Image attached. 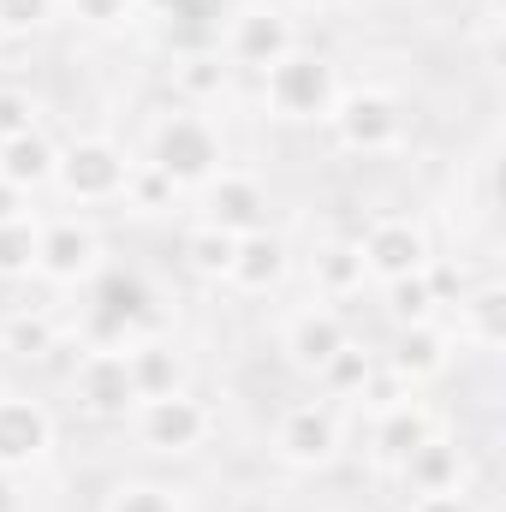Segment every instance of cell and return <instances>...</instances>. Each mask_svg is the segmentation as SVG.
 <instances>
[{
	"label": "cell",
	"mask_w": 506,
	"mask_h": 512,
	"mask_svg": "<svg viewBox=\"0 0 506 512\" xmlns=\"http://www.w3.org/2000/svg\"><path fill=\"white\" fill-rule=\"evenodd\" d=\"M411 393H417V387H405L399 376H393V370H387V364H376V370H370V382L358 387V399H352V405H364V411L376 417V411H393V405H405Z\"/></svg>",
	"instance_id": "d6a6232c"
},
{
	"label": "cell",
	"mask_w": 506,
	"mask_h": 512,
	"mask_svg": "<svg viewBox=\"0 0 506 512\" xmlns=\"http://www.w3.org/2000/svg\"><path fill=\"white\" fill-rule=\"evenodd\" d=\"M399 489L405 495H447V489H471V459H465V441H453L447 429H435L423 447H411L399 459Z\"/></svg>",
	"instance_id": "2e32d148"
},
{
	"label": "cell",
	"mask_w": 506,
	"mask_h": 512,
	"mask_svg": "<svg viewBox=\"0 0 506 512\" xmlns=\"http://www.w3.org/2000/svg\"><path fill=\"white\" fill-rule=\"evenodd\" d=\"M0 512H24V483H18V471H0Z\"/></svg>",
	"instance_id": "8d00e7d4"
},
{
	"label": "cell",
	"mask_w": 506,
	"mask_h": 512,
	"mask_svg": "<svg viewBox=\"0 0 506 512\" xmlns=\"http://www.w3.org/2000/svg\"><path fill=\"white\" fill-rule=\"evenodd\" d=\"M126 423H131V435H137V447L155 453V459H191V453H203L221 435L215 405L197 399L191 387H179L167 399H137Z\"/></svg>",
	"instance_id": "277c9868"
},
{
	"label": "cell",
	"mask_w": 506,
	"mask_h": 512,
	"mask_svg": "<svg viewBox=\"0 0 506 512\" xmlns=\"http://www.w3.org/2000/svg\"><path fill=\"white\" fill-rule=\"evenodd\" d=\"M102 512H191V507H185V495H179L173 483H155V477H126V483H114V489H108Z\"/></svg>",
	"instance_id": "4316f807"
},
{
	"label": "cell",
	"mask_w": 506,
	"mask_h": 512,
	"mask_svg": "<svg viewBox=\"0 0 506 512\" xmlns=\"http://www.w3.org/2000/svg\"><path fill=\"white\" fill-rule=\"evenodd\" d=\"M36 126H42V102L24 84H0V143L24 137V131H36Z\"/></svg>",
	"instance_id": "1f68e13d"
},
{
	"label": "cell",
	"mask_w": 506,
	"mask_h": 512,
	"mask_svg": "<svg viewBox=\"0 0 506 512\" xmlns=\"http://www.w3.org/2000/svg\"><path fill=\"white\" fill-rule=\"evenodd\" d=\"M102 268H108V245H102V227L84 209H66V215L42 221V239H36V274L42 280H54V286H90Z\"/></svg>",
	"instance_id": "ba28073f"
},
{
	"label": "cell",
	"mask_w": 506,
	"mask_h": 512,
	"mask_svg": "<svg viewBox=\"0 0 506 512\" xmlns=\"http://www.w3.org/2000/svg\"><path fill=\"white\" fill-rule=\"evenodd\" d=\"M66 399L90 417V423H126L137 405L126 352L120 346H78L72 370H66Z\"/></svg>",
	"instance_id": "9c48e42d"
},
{
	"label": "cell",
	"mask_w": 506,
	"mask_h": 512,
	"mask_svg": "<svg viewBox=\"0 0 506 512\" xmlns=\"http://www.w3.org/2000/svg\"><path fill=\"white\" fill-rule=\"evenodd\" d=\"M376 364H381V358L370 352V346L346 340V346L322 364V376H316V382H322V393H328L334 405H352V399H358V387L370 382V370H376Z\"/></svg>",
	"instance_id": "d4e9b609"
},
{
	"label": "cell",
	"mask_w": 506,
	"mask_h": 512,
	"mask_svg": "<svg viewBox=\"0 0 506 512\" xmlns=\"http://www.w3.org/2000/svg\"><path fill=\"white\" fill-rule=\"evenodd\" d=\"M54 161H60V143H54L42 126L0 143V179H6V185H18L24 197H36V191H48V185H54Z\"/></svg>",
	"instance_id": "603a6c76"
},
{
	"label": "cell",
	"mask_w": 506,
	"mask_h": 512,
	"mask_svg": "<svg viewBox=\"0 0 506 512\" xmlns=\"http://www.w3.org/2000/svg\"><path fill=\"white\" fill-rule=\"evenodd\" d=\"M54 18H60V0H0V36H12V42H30Z\"/></svg>",
	"instance_id": "f546056e"
},
{
	"label": "cell",
	"mask_w": 506,
	"mask_h": 512,
	"mask_svg": "<svg viewBox=\"0 0 506 512\" xmlns=\"http://www.w3.org/2000/svg\"><path fill=\"white\" fill-rule=\"evenodd\" d=\"M120 352H126L137 399H167V393H179V387L191 382V364H185V352L167 334H131Z\"/></svg>",
	"instance_id": "e0dca14e"
},
{
	"label": "cell",
	"mask_w": 506,
	"mask_h": 512,
	"mask_svg": "<svg viewBox=\"0 0 506 512\" xmlns=\"http://www.w3.org/2000/svg\"><path fill=\"white\" fill-rule=\"evenodd\" d=\"M381 310H387V322H393V328L441 316V304H435V292H429L423 268H417V274H399V280H381Z\"/></svg>",
	"instance_id": "484cf974"
},
{
	"label": "cell",
	"mask_w": 506,
	"mask_h": 512,
	"mask_svg": "<svg viewBox=\"0 0 506 512\" xmlns=\"http://www.w3.org/2000/svg\"><path fill=\"white\" fill-rule=\"evenodd\" d=\"M381 364H387L405 387H429L459 364V340H453V328H447L441 316L405 322V328H393V346L381 352Z\"/></svg>",
	"instance_id": "5bb4252c"
},
{
	"label": "cell",
	"mask_w": 506,
	"mask_h": 512,
	"mask_svg": "<svg viewBox=\"0 0 506 512\" xmlns=\"http://www.w3.org/2000/svg\"><path fill=\"white\" fill-rule=\"evenodd\" d=\"M137 161H149L155 173H167L179 191H197V185H209V179L227 167V143H221V126H215L209 114L173 102V108H161V114L149 120Z\"/></svg>",
	"instance_id": "6da1fadb"
},
{
	"label": "cell",
	"mask_w": 506,
	"mask_h": 512,
	"mask_svg": "<svg viewBox=\"0 0 506 512\" xmlns=\"http://www.w3.org/2000/svg\"><path fill=\"white\" fill-rule=\"evenodd\" d=\"M197 221L221 227L233 239L262 233L268 227V185L256 173H245V167H221L209 185H197Z\"/></svg>",
	"instance_id": "8fae6325"
},
{
	"label": "cell",
	"mask_w": 506,
	"mask_h": 512,
	"mask_svg": "<svg viewBox=\"0 0 506 512\" xmlns=\"http://www.w3.org/2000/svg\"><path fill=\"white\" fill-rule=\"evenodd\" d=\"M268 453L286 471H328L346 453V417L334 399H292L274 429H268Z\"/></svg>",
	"instance_id": "5b68a950"
},
{
	"label": "cell",
	"mask_w": 506,
	"mask_h": 512,
	"mask_svg": "<svg viewBox=\"0 0 506 512\" xmlns=\"http://www.w3.org/2000/svg\"><path fill=\"white\" fill-rule=\"evenodd\" d=\"M286 12H310V18H334V12H346L352 0H280Z\"/></svg>",
	"instance_id": "d590c367"
},
{
	"label": "cell",
	"mask_w": 506,
	"mask_h": 512,
	"mask_svg": "<svg viewBox=\"0 0 506 512\" xmlns=\"http://www.w3.org/2000/svg\"><path fill=\"white\" fill-rule=\"evenodd\" d=\"M18 215H30V197H24L18 185H6V179H0V227H6V221H18Z\"/></svg>",
	"instance_id": "e575fe53"
},
{
	"label": "cell",
	"mask_w": 506,
	"mask_h": 512,
	"mask_svg": "<svg viewBox=\"0 0 506 512\" xmlns=\"http://www.w3.org/2000/svg\"><path fill=\"white\" fill-rule=\"evenodd\" d=\"M233 66L221 60V48H191V54H179L173 66H167V90H173V102L179 108H215L227 90H233Z\"/></svg>",
	"instance_id": "ffe728a7"
},
{
	"label": "cell",
	"mask_w": 506,
	"mask_h": 512,
	"mask_svg": "<svg viewBox=\"0 0 506 512\" xmlns=\"http://www.w3.org/2000/svg\"><path fill=\"white\" fill-rule=\"evenodd\" d=\"M405 512H477L471 489H447V495H405Z\"/></svg>",
	"instance_id": "836d02e7"
},
{
	"label": "cell",
	"mask_w": 506,
	"mask_h": 512,
	"mask_svg": "<svg viewBox=\"0 0 506 512\" xmlns=\"http://www.w3.org/2000/svg\"><path fill=\"white\" fill-rule=\"evenodd\" d=\"M215 48H221V60L233 72H268L274 60H286L298 48V24L274 0H245V6H233V18H227Z\"/></svg>",
	"instance_id": "52a82bcc"
},
{
	"label": "cell",
	"mask_w": 506,
	"mask_h": 512,
	"mask_svg": "<svg viewBox=\"0 0 506 512\" xmlns=\"http://www.w3.org/2000/svg\"><path fill=\"white\" fill-rule=\"evenodd\" d=\"M36 239H42V215H18L0 227V280H30L36 274Z\"/></svg>",
	"instance_id": "f1b7e54d"
},
{
	"label": "cell",
	"mask_w": 506,
	"mask_h": 512,
	"mask_svg": "<svg viewBox=\"0 0 506 512\" xmlns=\"http://www.w3.org/2000/svg\"><path fill=\"white\" fill-rule=\"evenodd\" d=\"M441 322L453 328V340L459 346H471V352H483V358H495L506 340V292L501 280L489 274V280H471L447 310H441Z\"/></svg>",
	"instance_id": "9a60e30c"
},
{
	"label": "cell",
	"mask_w": 506,
	"mask_h": 512,
	"mask_svg": "<svg viewBox=\"0 0 506 512\" xmlns=\"http://www.w3.org/2000/svg\"><path fill=\"white\" fill-rule=\"evenodd\" d=\"M286 274H292V245H286L274 227L245 233V239L233 245V268H227V286H233V292H245V298H268Z\"/></svg>",
	"instance_id": "ac0fdd59"
},
{
	"label": "cell",
	"mask_w": 506,
	"mask_h": 512,
	"mask_svg": "<svg viewBox=\"0 0 506 512\" xmlns=\"http://www.w3.org/2000/svg\"><path fill=\"white\" fill-rule=\"evenodd\" d=\"M346 340H352L346 310H340V304H322V298L298 304V310L280 322V352H286V364H292L298 376H322V364H328Z\"/></svg>",
	"instance_id": "7c38bea8"
},
{
	"label": "cell",
	"mask_w": 506,
	"mask_h": 512,
	"mask_svg": "<svg viewBox=\"0 0 506 512\" xmlns=\"http://www.w3.org/2000/svg\"><path fill=\"white\" fill-rule=\"evenodd\" d=\"M328 126H334V143H340L346 155L381 161V155H393V149L405 143L411 120H405V102H399L393 90L364 84V90H340V102H334Z\"/></svg>",
	"instance_id": "8992f818"
},
{
	"label": "cell",
	"mask_w": 506,
	"mask_h": 512,
	"mask_svg": "<svg viewBox=\"0 0 506 512\" xmlns=\"http://www.w3.org/2000/svg\"><path fill=\"white\" fill-rule=\"evenodd\" d=\"M233 245H239L233 233H221V227H203V221H197V227H185L179 256H185V268H191L197 280H215V286H221V280H227V268H233Z\"/></svg>",
	"instance_id": "cb8c5ba5"
},
{
	"label": "cell",
	"mask_w": 506,
	"mask_h": 512,
	"mask_svg": "<svg viewBox=\"0 0 506 512\" xmlns=\"http://www.w3.org/2000/svg\"><path fill=\"white\" fill-rule=\"evenodd\" d=\"M54 411L36 399V393H18V387H0V471H30L54 453Z\"/></svg>",
	"instance_id": "4fadbf2b"
},
{
	"label": "cell",
	"mask_w": 506,
	"mask_h": 512,
	"mask_svg": "<svg viewBox=\"0 0 506 512\" xmlns=\"http://www.w3.org/2000/svg\"><path fill=\"white\" fill-rule=\"evenodd\" d=\"M340 72H334V60L328 54H316V48H292L286 60H274L268 72H256V96H262V114L268 120H280V126H316V120H328L334 114V102H340Z\"/></svg>",
	"instance_id": "7a4b0ae2"
},
{
	"label": "cell",
	"mask_w": 506,
	"mask_h": 512,
	"mask_svg": "<svg viewBox=\"0 0 506 512\" xmlns=\"http://www.w3.org/2000/svg\"><path fill=\"white\" fill-rule=\"evenodd\" d=\"M120 209H131V215H173V209H179V185H173L167 173H155L149 161H131Z\"/></svg>",
	"instance_id": "83f0119b"
},
{
	"label": "cell",
	"mask_w": 506,
	"mask_h": 512,
	"mask_svg": "<svg viewBox=\"0 0 506 512\" xmlns=\"http://www.w3.org/2000/svg\"><path fill=\"white\" fill-rule=\"evenodd\" d=\"M435 429H441V417L411 393L405 405H393V411H376V417H370V459H376L381 471H399V459H405L411 447H423Z\"/></svg>",
	"instance_id": "d6986e66"
},
{
	"label": "cell",
	"mask_w": 506,
	"mask_h": 512,
	"mask_svg": "<svg viewBox=\"0 0 506 512\" xmlns=\"http://www.w3.org/2000/svg\"><path fill=\"white\" fill-rule=\"evenodd\" d=\"M358 256H364V274L370 280H399V274H417V268H429V256H435V239H429V227L417 221V215H405V209H381L370 215L364 227H358Z\"/></svg>",
	"instance_id": "30bf717a"
},
{
	"label": "cell",
	"mask_w": 506,
	"mask_h": 512,
	"mask_svg": "<svg viewBox=\"0 0 506 512\" xmlns=\"http://www.w3.org/2000/svg\"><path fill=\"white\" fill-rule=\"evenodd\" d=\"M131 155L120 137H108V131H84V137H72L66 149H60V161H54V191H60V203L66 209H114L120 197H126V179H131Z\"/></svg>",
	"instance_id": "3957f363"
},
{
	"label": "cell",
	"mask_w": 506,
	"mask_h": 512,
	"mask_svg": "<svg viewBox=\"0 0 506 512\" xmlns=\"http://www.w3.org/2000/svg\"><path fill=\"white\" fill-rule=\"evenodd\" d=\"M60 18H72L84 30H126L137 18V0H60Z\"/></svg>",
	"instance_id": "4dcf8cb0"
},
{
	"label": "cell",
	"mask_w": 506,
	"mask_h": 512,
	"mask_svg": "<svg viewBox=\"0 0 506 512\" xmlns=\"http://www.w3.org/2000/svg\"><path fill=\"white\" fill-rule=\"evenodd\" d=\"M60 346H66V334H60V316L48 304H12L0 316V352H12L24 364H48Z\"/></svg>",
	"instance_id": "7402d4cb"
},
{
	"label": "cell",
	"mask_w": 506,
	"mask_h": 512,
	"mask_svg": "<svg viewBox=\"0 0 506 512\" xmlns=\"http://www.w3.org/2000/svg\"><path fill=\"white\" fill-rule=\"evenodd\" d=\"M304 274H310V298H322V304H352V298H364V286H370L364 256H358L352 239L316 245L310 262H304Z\"/></svg>",
	"instance_id": "44dd1931"
}]
</instances>
